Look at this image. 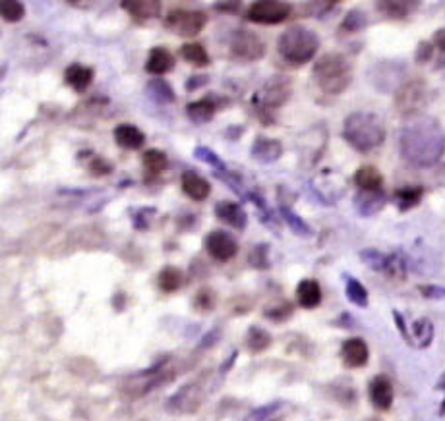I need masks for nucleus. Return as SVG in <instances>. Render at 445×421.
Returning <instances> with one entry per match:
<instances>
[{"mask_svg":"<svg viewBox=\"0 0 445 421\" xmlns=\"http://www.w3.org/2000/svg\"><path fill=\"white\" fill-rule=\"evenodd\" d=\"M385 203H387V196L384 194V189L379 191L358 189V194L355 196V209L360 217H374L384 209Z\"/></svg>","mask_w":445,"mask_h":421,"instance_id":"obj_16","label":"nucleus"},{"mask_svg":"<svg viewBox=\"0 0 445 421\" xmlns=\"http://www.w3.org/2000/svg\"><path fill=\"white\" fill-rule=\"evenodd\" d=\"M122 8L134 18L151 20L161 14V2L157 0H134V2H122Z\"/></svg>","mask_w":445,"mask_h":421,"instance_id":"obj_25","label":"nucleus"},{"mask_svg":"<svg viewBox=\"0 0 445 421\" xmlns=\"http://www.w3.org/2000/svg\"><path fill=\"white\" fill-rule=\"evenodd\" d=\"M213 8L223 12V14H240L242 2H215Z\"/></svg>","mask_w":445,"mask_h":421,"instance_id":"obj_48","label":"nucleus"},{"mask_svg":"<svg viewBox=\"0 0 445 421\" xmlns=\"http://www.w3.org/2000/svg\"><path fill=\"white\" fill-rule=\"evenodd\" d=\"M182 282H184V277H182L181 269H176V267H165L163 271L159 272V288L163 292H176L182 286Z\"/></svg>","mask_w":445,"mask_h":421,"instance_id":"obj_32","label":"nucleus"},{"mask_svg":"<svg viewBox=\"0 0 445 421\" xmlns=\"http://www.w3.org/2000/svg\"><path fill=\"white\" fill-rule=\"evenodd\" d=\"M248 263L252 265L254 269L267 271V269L272 267V261H269V246H267V244H256L254 248L250 249Z\"/></svg>","mask_w":445,"mask_h":421,"instance_id":"obj_35","label":"nucleus"},{"mask_svg":"<svg viewBox=\"0 0 445 421\" xmlns=\"http://www.w3.org/2000/svg\"><path fill=\"white\" fill-rule=\"evenodd\" d=\"M0 14H2L4 22L18 23L25 15V6L20 0H2L0 2Z\"/></svg>","mask_w":445,"mask_h":421,"instance_id":"obj_36","label":"nucleus"},{"mask_svg":"<svg viewBox=\"0 0 445 421\" xmlns=\"http://www.w3.org/2000/svg\"><path fill=\"white\" fill-rule=\"evenodd\" d=\"M368 394H370V402L374 404V408L379 410V412H387L393 406L395 392H393L391 381L385 375H377L372 379L370 387H368Z\"/></svg>","mask_w":445,"mask_h":421,"instance_id":"obj_12","label":"nucleus"},{"mask_svg":"<svg viewBox=\"0 0 445 421\" xmlns=\"http://www.w3.org/2000/svg\"><path fill=\"white\" fill-rule=\"evenodd\" d=\"M142 163H144L145 172L150 174L151 178H157L159 174H163L169 166V158L161 149H147L142 155Z\"/></svg>","mask_w":445,"mask_h":421,"instance_id":"obj_29","label":"nucleus"},{"mask_svg":"<svg viewBox=\"0 0 445 421\" xmlns=\"http://www.w3.org/2000/svg\"><path fill=\"white\" fill-rule=\"evenodd\" d=\"M314 82L327 95H341L353 82V66L345 54L327 53L319 56L312 70Z\"/></svg>","mask_w":445,"mask_h":421,"instance_id":"obj_3","label":"nucleus"},{"mask_svg":"<svg viewBox=\"0 0 445 421\" xmlns=\"http://www.w3.org/2000/svg\"><path fill=\"white\" fill-rule=\"evenodd\" d=\"M231 56L242 62H256L265 56V41L250 30H234L228 41Z\"/></svg>","mask_w":445,"mask_h":421,"instance_id":"obj_7","label":"nucleus"},{"mask_svg":"<svg viewBox=\"0 0 445 421\" xmlns=\"http://www.w3.org/2000/svg\"><path fill=\"white\" fill-rule=\"evenodd\" d=\"M347 298L358 308H368V290L353 277H347Z\"/></svg>","mask_w":445,"mask_h":421,"instance_id":"obj_38","label":"nucleus"},{"mask_svg":"<svg viewBox=\"0 0 445 421\" xmlns=\"http://www.w3.org/2000/svg\"><path fill=\"white\" fill-rule=\"evenodd\" d=\"M272 334L262 327H250L246 332V348L252 353H260L272 346Z\"/></svg>","mask_w":445,"mask_h":421,"instance_id":"obj_31","label":"nucleus"},{"mask_svg":"<svg viewBox=\"0 0 445 421\" xmlns=\"http://www.w3.org/2000/svg\"><path fill=\"white\" fill-rule=\"evenodd\" d=\"M335 6H337L335 2H310L304 6V10H306V15H324Z\"/></svg>","mask_w":445,"mask_h":421,"instance_id":"obj_46","label":"nucleus"},{"mask_svg":"<svg viewBox=\"0 0 445 421\" xmlns=\"http://www.w3.org/2000/svg\"><path fill=\"white\" fill-rule=\"evenodd\" d=\"M434 53H436V46L432 41H420L415 53L416 64H428L434 58Z\"/></svg>","mask_w":445,"mask_h":421,"instance_id":"obj_43","label":"nucleus"},{"mask_svg":"<svg viewBox=\"0 0 445 421\" xmlns=\"http://www.w3.org/2000/svg\"><path fill=\"white\" fill-rule=\"evenodd\" d=\"M368 421H379V420H368Z\"/></svg>","mask_w":445,"mask_h":421,"instance_id":"obj_54","label":"nucleus"},{"mask_svg":"<svg viewBox=\"0 0 445 421\" xmlns=\"http://www.w3.org/2000/svg\"><path fill=\"white\" fill-rule=\"evenodd\" d=\"M204 248L215 261H231L238 253V244L225 230H213L204 238Z\"/></svg>","mask_w":445,"mask_h":421,"instance_id":"obj_11","label":"nucleus"},{"mask_svg":"<svg viewBox=\"0 0 445 421\" xmlns=\"http://www.w3.org/2000/svg\"><path fill=\"white\" fill-rule=\"evenodd\" d=\"M353 180L358 186V189H364V191H379V189H384V174L379 172L376 166H360L355 172Z\"/></svg>","mask_w":445,"mask_h":421,"instance_id":"obj_22","label":"nucleus"},{"mask_svg":"<svg viewBox=\"0 0 445 421\" xmlns=\"http://www.w3.org/2000/svg\"><path fill=\"white\" fill-rule=\"evenodd\" d=\"M215 217L219 218L221 222H225L226 226H231L234 230H240V232L248 226L246 210L242 209L238 203H233V201H219L215 205Z\"/></svg>","mask_w":445,"mask_h":421,"instance_id":"obj_14","label":"nucleus"},{"mask_svg":"<svg viewBox=\"0 0 445 421\" xmlns=\"http://www.w3.org/2000/svg\"><path fill=\"white\" fill-rule=\"evenodd\" d=\"M91 176H106V174L113 172V165L103 157H93L91 163L87 165Z\"/></svg>","mask_w":445,"mask_h":421,"instance_id":"obj_44","label":"nucleus"},{"mask_svg":"<svg viewBox=\"0 0 445 421\" xmlns=\"http://www.w3.org/2000/svg\"><path fill=\"white\" fill-rule=\"evenodd\" d=\"M436 389H438V391H444V389H445V373L441 377H439V381H438V384H436Z\"/></svg>","mask_w":445,"mask_h":421,"instance_id":"obj_52","label":"nucleus"},{"mask_svg":"<svg viewBox=\"0 0 445 421\" xmlns=\"http://www.w3.org/2000/svg\"><path fill=\"white\" fill-rule=\"evenodd\" d=\"M265 319H272L275 323H283V321H287L288 317L293 315V303H288V301H283L281 306H275L272 309H265L264 311Z\"/></svg>","mask_w":445,"mask_h":421,"instance_id":"obj_42","label":"nucleus"},{"mask_svg":"<svg viewBox=\"0 0 445 421\" xmlns=\"http://www.w3.org/2000/svg\"><path fill=\"white\" fill-rule=\"evenodd\" d=\"M418 290H420V294H422L424 298H428V300H445L444 286L422 284V286H418Z\"/></svg>","mask_w":445,"mask_h":421,"instance_id":"obj_45","label":"nucleus"},{"mask_svg":"<svg viewBox=\"0 0 445 421\" xmlns=\"http://www.w3.org/2000/svg\"><path fill=\"white\" fill-rule=\"evenodd\" d=\"M291 97V82L285 77H273L265 83L264 89L254 97V111L264 126L273 124V111L285 105Z\"/></svg>","mask_w":445,"mask_h":421,"instance_id":"obj_5","label":"nucleus"},{"mask_svg":"<svg viewBox=\"0 0 445 421\" xmlns=\"http://www.w3.org/2000/svg\"><path fill=\"white\" fill-rule=\"evenodd\" d=\"M319 49V37L308 27L293 25L279 35L277 39V51L281 58L293 66H304L314 61Z\"/></svg>","mask_w":445,"mask_h":421,"instance_id":"obj_4","label":"nucleus"},{"mask_svg":"<svg viewBox=\"0 0 445 421\" xmlns=\"http://www.w3.org/2000/svg\"><path fill=\"white\" fill-rule=\"evenodd\" d=\"M145 93H147L157 105H171V103L176 101V95H174L171 83L165 82L163 77L151 80V82L145 85Z\"/></svg>","mask_w":445,"mask_h":421,"instance_id":"obj_26","label":"nucleus"},{"mask_svg":"<svg viewBox=\"0 0 445 421\" xmlns=\"http://www.w3.org/2000/svg\"><path fill=\"white\" fill-rule=\"evenodd\" d=\"M424 188L422 186H405V188L395 189L393 199L399 207V210H410L415 209L416 205L422 201Z\"/></svg>","mask_w":445,"mask_h":421,"instance_id":"obj_27","label":"nucleus"},{"mask_svg":"<svg viewBox=\"0 0 445 421\" xmlns=\"http://www.w3.org/2000/svg\"><path fill=\"white\" fill-rule=\"evenodd\" d=\"M279 213H281V217H283V220L287 222L288 228H291L296 236L310 238V236L314 234L312 232V228H310V225H306V222H304V220L296 215L295 210L291 209V205H287L285 201H281L279 203Z\"/></svg>","mask_w":445,"mask_h":421,"instance_id":"obj_30","label":"nucleus"},{"mask_svg":"<svg viewBox=\"0 0 445 421\" xmlns=\"http://www.w3.org/2000/svg\"><path fill=\"white\" fill-rule=\"evenodd\" d=\"M95 80V70L83 64H70L68 68L64 70V82L70 85L75 93H83L90 89V85Z\"/></svg>","mask_w":445,"mask_h":421,"instance_id":"obj_18","label":"nucleus"},{"mask_svg":"<svg viewBox=\"0 0 445 421\" xmlns=\"http://www.w3.org/2000/svg\"><path fill=\"white\" fill-rule=\"evenodd\" d=\"M293 12V6L281 0H262L250 4L246 12V20L252 23H262V25H277L288 20Z\"/></svg>","mask_w":445,"mask_h":421,"instance_id":"obj_10","label":"nucleus"},{"mask_svg":"<svg viewBox=\"0 0 445 421\" xmlns=\"http://www.w3.org/2000/svg\"><path fill=\"white\" fill-rule=\"evenodd\" d=\"M194 157H196L197 161L205 163V165H209L212 168H215V172H228V168H226L225 163L217 157V153L212 149H207L204 145H200V147L194 149Z\"/></svg>","mask_w":445,"mask_h":421,"instance_id":"obj_39","label":"nucleus"},{"mask_svg":"<svg viewBox=\"0 0 445 421\" xmlns=\"http://www.w3.org/2000/svg\"><path fill=\"white\" fill-rule=\"evenodd\" d=\"M296 300L304 309H316L322 303V288L316 280H300L296 286Z\"/></svg>","mask_w":445,"mask_h":421,"instance_id":"obj_23","label":"nucleus"},{"mask_svg":"<svg viewBox=\"0 0 445 421\" xmlns=\"http://www.w3.org/2000/svg\"><path fill=\"white\" fill-rule=\"evenodd\" d=\"M368 25V15L362 10H350L345 14L343 22L339 25V33H356V31H362L364 27Z\"/></svg>","mask_w":445,"mask_h":421,"instance_id":"obj_33","label":"nucleus"},{"mask_svg":"<svg viewBox=\"0 0 445 421\" xmlns=\"http://www.w3.org/2000/svg\"><path fill=\"white\" fill-rule=\"evenodd\" d=\"M407 74V66L397 61H382L374 64L370 70V82L382 93H397L403 85V77Z\"/></svg>","mask_w":445,"mask_h":421,"instance_id":"obj_8","label":"nucleus"},{"mask_svg":"<svg viewBox=\"0 0 445 421\" xmlns=\"http://www.w3.org/2000/svg\"><path fill=\"white\" fill-rule=\"evenodd\" d=\"M181 186L182 191H184L190 199H194V201H204V199H207L209 194H212V184L205 180L204 176H200L197 172H194V170H184V172H182Z\"/></svg>","mask_w":445,"mask_h":421,"instance_id":"obj_17","label":"nucleus"},{"mask_svg":"<svg viewBox=\"0 0 445 421\" xmlns=\"http://www.w3.org/2000/svg\"><path fill=\"white\" fill-rule=\"evenodd\" d=\"M393 319H395V323H397V327H399V331L401 334H403V339L407 340L408 344H413V337L408 334L407 331V323H405V317L401 315L399 311H393Z\"/></svg>","mask_w":445,"mask_h":421,"instance_id":"obj_49","label":"nucleus"},{"mask_svg":"<svg viewBox=\"0 0 445 421\" xmlns=\"http://www.w3.org/2000/svg\"><path fill=\"white\" fill-rule=\"evenodd\" d=\"M181 56L182 61H186L192 66H196V68H205V66L212 64L209 53L205 51V46L202 43H186V45H182Z\"/></svg>","mask_w":445,"mask_h":421,"instance_id":"obj_28","label":"nucleus"},{"mask_svg":"<svg viewBox=\"0 0 445 421\" xmlns=\"http://www.w3.org/2000/svg\"><path fill=\"white\" fill-rule=\"evenodd\" d=\"M215 337H219V331H213V332H209V334H205L204 340H202V348L212 346L213 342H215Z\"/></svg>","mask_w":445,"mask_h":421,"instance_id":"obj_51","label":"nucleus"},{"mask_svg":"<svg viewBox=\"0 0 445 421\" xmlns=\"http://www.w3.org/2000/svg\"><path fill=\"white\" fill-rule=\"evenodd\" d=\"M376 8L389 20H403L410 15L415 10L420 8L418 2H399V0H389V2H377Z\"/></svg>","mask_w":445,"mask_h":421,"instance_id":"obj_24","label":"nucleus"},{"mask_svg":"<svg viewBox=\"0 0 445 421\" xmlns=\"http://www.w3.org/2000/svg\"><path fill=\"white\" fill-rule=\"evenodd\" d=\"M432 43L436 46V62H434V68H445V27H441V30H438L434 33Z\"/></svg>","mask_w":445,"mask_h":421,"instance_id":"obj_41","label":"nucleus"},{"mask_svg":"<svg viewBox=\"0 0 445 421\" xmlns=\"http://www.w3.org/2000/svg\"><path fill=\"white\" fill-rule=\"evenodd\" d=\"M217 108H219L217 99L204 97L200 99V101H194V103H188V106H186V116L194 124H207L215 116Z\"/></svg>","mask_w":445,"mask_h":421,"instance_id":"obj_21","label":"nucleus"},{"mask_svg":"<svg viewBox=\"0 0 445 421\" xmlns=\"http://www.w3.org/2000/svg\"><path fill=\"white\" fill-rule=\"evenodd\" d=\"M413 339L416 346L428 348L434 340V325L430 319H416L413 323Z\"/></svg>","mask_w":445,"mask_h":421,"instance_id":"obj_34","label":"nucleus"},{"mask_svg":"<svg viewBox=\"0 0 445 421\" xmlns=\"http://www.w3.org/2000/svg\"><path fill=\"white\" fill-rule=\"evenodd\" d=\"M114 142L118 147L122 149H128V151H136V149H142L145 143V136L144 132L136 126H132V124H121V126H116L114 128Z\"/></svg>","mask_w":445,"mask_h":421,"instance_id":"obj_20","label":"nucleus"},{"mask_svg":"<svg viewBox=\"0 0 445 421\" xmlns=\"http://www.w3.org/2000/svg\"><path fill=\"white\" fill-rule=\"evenodd\" d=\"M215 303H217V296L213 292L212 288H202V290H197L196 296H194V308L197 311H202V313H207V311H212L215 308Z\"/></svg>","mask_w":445,"mask_h":421,"instance_id":"obj_40","label":"nucleus"},{"mask_svg":"<svg viewBox=\"0 0 445 421\" xmlns=\"http://www.w3.org/2000/svg\"><path fill=\"white\" fill-rule=\"evenodd\" d=\"M360 259L364 263L368 265L370 269L377 272H385V267H387V261H389V253H384L379 249L368 248L360 251Z\"/></svg>","mask_w":445,"mask_h":421,"instance_id":"obj_37","label":"nucleus"},{"mask_svg":"<svg viewBox=\"0 0 445 421\" xmlns=\"http://www.w3.org/2000/svg\"><path fill=\"white\" fill-rule=\"evenodd\" d=\"M439 415H445V398L441 402V408H439Z\"/></svg>","mask_w":445,"mask_h":421,"instance_id":"obj_53","label":"nucleus"},{"mask_svg":"<svg viewBox=\"0 0 445 421\" xmlns=\"http://www.w3.org/2000/svg\"><path fill=\"white\" fill-rule=\"evenodd\" d=\"M428 103V85L424 80H408L395 93V106L401 114H416Z\"/></svg>","mask_w":445,"mask_h":421,"instance_id":"obj_9","label":"nucleus"},{"mask_svg":"<svg viewBox=\"0 0 445 421\" xmlns=\"http://www.w3.org/2000/svg\"><path fill=\"white\" fill-rule=\"evenodd\" d=\"M174 68L173 53L165 46H153L145 62V72L151 75H165Z\"/></svg>","mask_w":445,"mask_h":421,"instance_id":"obj_19","label":"nucleus"},{"mask_svg":"<svg viewBox=\"0 0 445 421\" xmlns=\"http://www.w3.org/2000/svg\"><path fill=\"white\" fill-rule=\"evenodd\" d=\"M207 83H209V75L200 74V75H192V77H188L186 83H184V87H186V91H197V89H202V87H205Z\"/></svg>","mask_w":445,"mask_h":421,"instance_id":"obj_47","label":"nucleus"},{"mask_svg":"<svg viewBox=\"0 0 445 421\" xmlns=\"http://www.w3.org/2000/svg\"><path fill=\"white\" fill-rule=\"evenodd\" d=\"M341 358L343 363L350 369L364 367L370 358V350L368 344L362 339H347L341 346Z\"/></svg>","mask_w":445,"mask_h":421,"instance_id":"obj_13","label":"nucleus"},{"mask_svg":"<svg viewBox=\"0 0 445 421\" xmlns=\"http://www.w3.org/2000/svg\"><path fill=\"white\" fill-rule=\"evenodd\" d=\"M281 155H283V145L279 139L260 136L252 143V158L262 165H272L275 161H279Z\"/></svg>","mask_w":445,"mask_h":421,"instance_id":"obj_15","label":"nucleus"},{"mask_svg":"<svg viewBox=\"0 0 445 421\" xmlns=\"http://www.w3.org/2000/svg\"><path fill=\"white\" fill-rule=\"evenodd\" d=\"M385 124L376 113L356 111L348 114L343 124L345 142L358 153H370L385 142Z\"/></svg>","mask_w":445,"mask_h":421,"instance_id":"obj_2","label":"nucleus"},{"mask_svg":"<svg viewBox=\"0 0 445 421\" xmlns=\"http://www.w3.org/2000/svg\"><path fill=\"white\" fill-rule=\"evenodd\" d=\"M399 153L405 163L416 168L438 165L445 155V130L428 116L408 122L399 134Z\"/></svg>","mask_w":445,"mask_h":421,"instance_id":"obj_1","label":"nucleus"},{"mask_svg":"<svg viewBox=\"0 0 445 421\" xmlns=\"http://www.w3.org/2000/svg\"><path fill=\"white\" fill-rule=\"evenodd\" d=\"M277 408H281V402H275V404H269V406H265V408H262V410H257L256 414H254V417H257V420H260V417H265V415H272L273 412H275V410H277Z\"/></svg>","mask_w":445,"mask_h":421,"instance_id":"obj_50","label":"nucleus"},{"mask_svg":"<svg viewBox=\"0 0 445 421\" xmlns=\"http://www.w3.org/2000/svg\"><path fill=\"white\" fill-rule=\"evenodd\" d=\"M165 30L181 37H194L207 25V12L204 10H186V8H173L169 10L163 20Z\"/></svg>","mask_w":445,"mask_h":421,"instance_id":"obj_6","label":"nucleus"}]
</instances>
